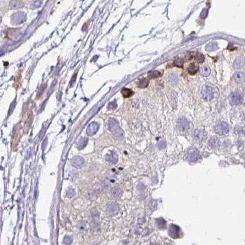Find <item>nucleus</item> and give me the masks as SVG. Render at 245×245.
Masks as SVG:
<instances>
[{"mask_svg":"<svg viewBox=\"0 0 245 245\" xmlns=\"http://www.w3.org/2000/svg\"><path fill=\"white\" fill-rule=\"evenodd\" d=\"M215 90L213 87L209 85H205L202 90V98L205 101H211L215 97Z\"/></svg>","mask_w":245,"mask_h":245,"instance_id":"nucleus-1","label":"nucleus"},{"mask_svg":"<svg viewBox=\"0 0 245 245\" xmlns=\"http://www.w3.org/2000/svg\"><path fill=\"white\" fill-rule=\"evenodd\" d=\"M215 131L219 135H226L229 132V126L227 123L221 122L215 126Z\"/></svg>","mask_w":245,"mask_h":245,"instance_id":"nucleus-2","label":"nucleus"},{"mask_svg":"<svg viewBox=\"0 0 245 245\" xmlns=\"http://www.w3.org/2000/svg\"><path fill=\"white\" fill-rule=\"evenodd\" d=\"M200 156L199 151L196 148H190L186 154V159L190 162H196L199 159Z\"/></svg>","mask_w":245,"mask_h":245,"instance_id":"nucleus-3","label":"nucleus"},{"mask_svg":"<svg viewBox=\"0 0 245 245\" xmlns=\"http://www.w3.org/2000/svg\"><path fill=\"white\" fill-rule=\"evenodd\" d=\"M229 100L232 104L235 105H239L243 102V97L238 92H233L230 95Z\"/></svg>","mask_w":245,"mask_h":245,"instance_id":"nucleus-4","label":"nucleus"},{"mask_svg":"<svg viewBox=\"0 0 245 245\" xmlns=\"http://www.w3.org/2000/svg\"><path fill=\"white\" fill-rule=\"evenodd\" d=\"M177 126L181 131H187L189 127V121L185 117H181L178 120Z\"/></svg>","mask_w":245,"mask_h":245,"instance_id":"nucleus-5","label":"nucleus"},{"mask_svg":"<svg viewBox=\"0 0 245 245\" xmlns=\"http://www.w3.org/2000/svg\"><path fill=\"white\" fill-rule=\"evenodd\" d=\"M85 161L82 157L80 156H75L71 159V164L74 167L77 168H80L83 166Z\"/></svg>","mask_w":245,"mask_h":245,"instance_id":"nucleus-6","label":"nucleus"},{"mask_svg":"<svg viewBox=\"0 0 245 245\" xmlns=\"http://www.w3.org/2000/svg\"><path fill=\"white\" fill-rule=\"evenodd\" d=\"M194 137L196 140L202 141L206 137V132L204 129H197L194 132Z\"/></svg>","mask_w":245,"mask_h":245,"instance_id":"nucleus-7","label":"nucleus"},{"mask_svg":"<svg viewBox=\"0 0 245 245\" xmlns=\"http://www.w3.org/2000/svg\"><path fill=\"white\" fill-rule=\"evenodd\" d=\"M118 210H119L118 206L115 203H111L108 205L107 207V213L112 216H113V215H115L118 213Z\"/></svg>","mask_w":245,"mask_h":245,"instance_id":"nucleus-8","label":"nucleus"},{"mask_svg":"<svg viewBox=\"0 0 245 245\" xmlns=\"http://www.w3.org/2000/svg\"><path fill=\"white\" fill-rule=\"evenodd\" d=\"M179 232H180V228L178 226L175 225H172L169 228L168 233L171 237L173 238H177L179 236Z\"/></svg>","mask_w":245,"mask_h":245,"instance_id":"nucleus-9","label":"nucleus"},{"mask_svg":"<svg viewBox=\"0 0 245 245\" xmlns=\"http://www.w3.org/2000/svg\"><path fill=\"white\" fill-rule=\"evenodd\" d=\"M233 79L237 83H241L245 80V74L241 71H238L233 74Z\"/></svg>","mask_w":245,"mask_h":245,"instance_id":"nucleus-10","label":"nucleus"},{"mask_svg":"<svg viewBox=\"0 0 245 245\" xmlns=\"http://www.w3.org/2000/svg\"><path fill=\"white\" fill-rule=\"evenodd\" d=\"M118 155H117L115 153L113 152L108 153L105 156V159L107 161H108L109 163L113 164L116 163V162L118 161Z\"/></svg>","mask_w":245,"mask_h":245,"instance_id":"nucleus-11","label":"nucleus"},{"mask_svg":"<svg viewBox=\"0 0 245 245\" xmlns=\"http://www.w3.org/2000/svg\"><path fill=\"white\" fill-rule=\"evenodd\" d=\"M245 65V60L243 58H237L233 62V68L237 69L242 68Z\"/></svg>","mask_w":245,"mask_h":245,"instance_id":"nucleus-12","label":"nucleus"},{"mask_svg":"<svg viewBox=\"0 0 245 245\" xmlns=\"http://www.w3.org/2000/svg\"><path fill=\"white\" fill-rule=\"evenodd\" d=\"M219 144V139L216 137H213L210 139L208 142L209 146L211 148H216L218 147Z\"/></svg>","mask_w":245,"mask_h":245,"instance_id":"nucleus-13","label":"nucleus"},{"mask_svg":"<svg viewBox=\"0 0 245 245\" xmlns=\"http://www.w3.org/2000/svg\"><path fill=\"white\" fill-rule=\"evenodd\" d=\"M110 130H111L112 132L117 134L118 135H123V131H121V129H120V128H118L117 123H111V124H110Z\"/></svg>","mask_w":245,"mask_h":245,"instance_id":"nucleus-14","label":"nucleus"},{"mask_svg":"<svg viewBox=\"0 0 245 245\" xmlns=\"http://www.w3.org/2000/svg\"><path fill=\"white\" fill-rule=\"evenodd\" d=\"M218 49V45L216 42L209 43L205 46V50L207 51H213Z\"/></svg>","mask_w":245,"mask_h":245,"instance_id":"nucleus-15","label":"nucleus"},{"mask_svg":"<svg viewBox=\"0 0 245 245\" xmlns=\"http://www.w3.org/2000/svg\"><path fill=\"white\" fill-rule=\"evenodd\" d=\"M211 73V69L208 66H204L200 69V74L204 77H207Z\"/></svg>","mask_w":245,"mask_h":245,"instance_id":"nucleus-16","label":"nucleus"},{"mask_svg":"<svg viewBox=\"0 0 245 245\" xmlns=\"http://www.w3.org/2000/svg\"><path fill=\"white\" fill-rule=\"evenodd\" d=\"M121 93H122L123 96H124V98H129L131 97V96H132V95L134 94V93L132 90H131V89L123 88L122 90H121Z\"/></svg>","mask_w":245,"mask_h":245,"instance_id":"nucleus-17","label":"nucleus"},{"mask_svg":"<svg viewBox=\"0 0 245 245\" xmlns=\"http://www.w3.org/2000/svg\"><path fill=\"white\" fill-rule=\"evenodd\" d=\"M199 66L194 63H191L188 66V72L191 74H195L198 71Z\"/></svg>","mask_w":245,"mask_h":245,"instance_id":"nucleus-18","label":"nucleus"},{"mask_svg":"<svg viewBox=\"0 0 245 245\" xmlns=\"http://www.w3.org/2000/svg\"><path fill=\"white\" fill-rule=\"evenodd\" d=\"M97 130H98V125H97V124H93V123H92L91 125L89 126V127L88 129V131H87V132H88V134H89V135H93V134H94L95 132L97 131Z\"/></svg>","mask_w":245,"mask_h":245,"instance_id":"nucleus-19","label":"nucleus"},{"mask_svg":"<svg viewBox=\"0 0 245 245\" xmlns=\"http://www.w3.org/2000/svg\"><path fill=\"white\" fill-rule=\"evenodd\" d=\"M148 83H149V81L146 78H143V79H140L139 82V87L141 88H144L148 87Z\"/></svg>","mask_w":245,"mask_h":245,"instance_id":"nucleus-20","label":"nucleus"},{"mask_svg":"<svg viewBox=\"0 0 245 245\" xmlns=\"http://www.w3.org/2000/svg\"><path fill=\"white\" fill-rule=\"evenodd\" d=\"M235 133L238 135H243L245 134V129L242 126H238L235 127Z\"/></svg>","mask_w":245,"mask_h":245,"instance_id":"nucleus-21","label":"nucleus"},{"mask_svg":"<svg viewBox=\"0 0 245 245\" xmlns=\"http://www.w3.org/2000/svg\"><path fill=\"white\" fill-rule=\"evenodd\" d=\"M87 142H88V140L86 139H82L79 140V142H78L77 143V147L79 149H83L85 147V146L87 145Z\"/></svg>","mask_w":245,"mask_h":245,"instance_id":"nucleus-22","label":"nucleus"},{"mask_svg":"<svg viewBox=\"0 0 245 245\" xmlns=\"http://www.w3.org/2000/svg\"><path fill=\"white\" fill-rule=\"evenodd\" d=\"M160 72L157 71H153L150 72L148 74V77L150 79H156V78L159 77L160 76Z\"/></svg>","mask_w":245,"mask_h":245,"instance_id":"nucleus-23","label":"nucleus"},{"mask_svg":"<svg viewBox=\"0 0 245 245\" xmlns=\"http://www.w3.org/2000/svg\"><path fill=\"white\" fill-rule=\"evenodd\" d=\"M195 60L197 63H202L204 61V60H205V57H204V55H202V54H198L195 57Z\"/></svg>","mask_w":245,"mask_h":245,"instance_id":"nucleus-24","label":"nucleus"},{"mask_svg":"<svg viewBox=\"0 0 245 245\" xmlns=\"http://www.w3.org/2000/svg\"><path fill=\"white\" fill-rule=\"evenodd\" d=\"M174 65L176 66L179 67V68H183V61L182 59L180 58H176L175 60H174Z\"/></svg>","mask_w":245,"mask_h":245,"instance_id":"nucleus-25","label":"nucleus"},{"mask_svg":"<svg viewBox=\"0 0 245 245\" xmlns=\"http://www.w3.org/2000/svg\"><path fill=\"white\" fill-rule=\"evenodd\" d=\"M112 194L115 197H118L121 194V190L119 188L115 187V188H113L112 189Z\"/></svg>","mask_w":245,"mask_h":245,"instance_id":"nucleus-26","label":"nucleus"},{"mask_svg":"<svg viewBox=\"0 0 245 245\" xmlns=\"http://www.w3.org/2000/svg\"><path fill=\"white\" fill-rule=\"evenodd\" d=\"M75 195H76V191L72 188L69 189L66 193V196L69 198H72L73 197L75 196Z\"/></svg>","mask_w":245,"mask_h":245,"instance_id":"nucleus-27","label":"nucleus"},{"mask_svg":"<svg viewBox=\"0 0 245 245\" xmlns=\"http://www.w3.org/2000/svg\"><path fill=\"white\" fill-rule=\"evenodd\" d=\"M64 243L67 245H70L72 243V238L70 236L66 235V236H65V238H64Z\"/></svg>","mask_w":245,"mask_h":245,"instance_id":"nucleus-28","label":"nucleus"},{"mask_svg":"<svg viewBox=\"0 0 245 245\" xmlns=\"http://www.w3.org/2000/svg\"><path fill=\"white\" fill-rule=\"evenodd\" d=\"M208 14V9H204V10H203L202 11V12H201L200 17V18H202V19H204V18H205L206 17H207Z\"/></svg>","mask_w":245,"mask_h":245,"instance_id":"nucleus-29","label":"nucleus"},{"mask_svg":"<svg viewBox=\"0 0 245 245\" xmlns=\"http://www.w3.org/2000/svg\"><path fill=\"white\" fill-rule=\"evenodd\" d=\"M169 79L172 83H177L178 81V77L176 74H172L169 76Z\"/></svg>","mask_w":245,"mask_h":245,"instance_id":"nucleus-30","label":"nucleus"},{"mask_svg":"<svg viewBox=\"0 0 245 245\" xmlns=\"http://www.w3.org/2000/svg\"><path fill=\"white\" fill-rule=\"evenodd\" d=\"M158 146H159V148H161V149H162V148H165V143L164 142H163V141L160 142L159 143V144H158Z\"/></svg>","mask_w":245,"mask_h":245,"instance_id":"nucleus-31","label":"nucleus"},{"mask_svg":"<svg viewBox=\"0 0 245 245\" xmlns=\"http://www.w3.org/2000/svg\"><path fill=\"white\" fill-rule=\"evenodd\" d=\"M91 214H92V216H93V218H98V211H96V210H95V211H94V210H93V211L91 212Z\"/></svg>","mask_w":245,"mask_h":245,"instance_id":"nucleus-32","label":"nucleus"},{"mask_svg":"<svg viewBox=\"0 0 245 245\" xmlns=\"http://www.w3.org/2000/svg\"><path fill=\"white\" fill-rule=\"evenodd\" d=\"M244 93H245V87H244Z\"/></svg>","mask_w":245,"mask_h":245,"instance_id":"nucleus-33","label":"nucleus"}]
</instances>
